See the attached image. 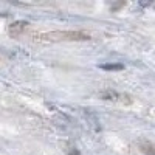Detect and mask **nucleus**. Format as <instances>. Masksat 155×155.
Here are the masks:
<instances>
[{
  "label": "nucleus",
  "instance_id": "obj_1",
  "mask_svg": "<svg viewBox=\"0 0 155 155\" xmlns=\"http://www.w3.org/2000/svg\"><path fill=\"white\" fill-rule=\"evenodd\" d=\"M41 39L50 42H61V41H88L90 34L84 31H51L45 33Z\"/></svg>",
  "mask_w": 155,
  "mask_h": 155
},
{
  "label": "nucleus",
  "instance_id": "obj_2",
  "mask_svg": "<svg viewBox=\"0 0 155 155\" xmlns=\"http://www.w3.org/2000/svg\"><path fill=\"white\" fill-rule=\"evenodd\" d=\"M99 98L106 101H113V102H123V104H130L132 99L126 93H120L116 90H102L99 92Z\"/></svg>",
  "mask_w": 155,
  "mask_h": 155
},
{
  "label": "nucleus",
  "instance_id": "obj_3",
  "mask_svg": "<svg viewBox=\"0 0 155 155\" xmlns=\"http://www.w3.org/2000/svg\"><path fill=\"white\" fill-rule=\"evenodd\" d=\"M28 27V22L27 20H14L12 23H9L8 27V31L11 36H19L25 31V28Z\"/></svg>",
  "mask_w": 155,
  "mask_h": 155
},
{
  "label": "nucleus",
  "instance_id": "obj_4",
  "mask_svg": "<svg viewBox=\"0 0 155 155\" xmlns=\"http://www.w3.org/2000/svg\"><path fill=\"white\" fill-rule=\"evenodd\" d=\"M99 70H104V71H121L124 70V65L120 62H107V64H101L98 65Z\"/></svg>",
  "mask_w": 155,
  "mask_h": 155
},
{
  "label": "nucleus",
  "instance_id": "obj_5",
  "mask_svg": "<svg viewBox=\"0 0 155 155\" xmlns=\"http://www.w3.org/2000/svg\"><path fill=\"white\" fill-rule=\"evenodd\" d=\"M140 147L144 152V155H155V146L152 143H143Z\"/></svg>",
  "mask_w": 155,
  "mask_h": 155
},
{
  "label": "nucleus",
  "instance_id": "obj_6",
  "mask_svg": "<svg viewBox=\"0 0 155 155\" xmlns=\"http://www.w3.org/2000/svg\"><path fill=\"white\" fill-rule=\"evenodd\" d=\"M152 3V0H140V5L141 6H149Z\"/></svg>",
  "mask_w": 155,
  "mask_h": 155
},
{
  "label": "nucleus",
  "instance_id": "obj_7",
  "mask_svg": "<svg viewBox=\"0 0 155 155\" xmlns=\"http://www.w3.org/2000/svg\"><path fill=\"white\" fill-rule=\"evenodd\" d=\"M68 153H70V155H81V153H79V150H78L76 147H74V149H70V150H68Z\"/></svg>",
  "mask_w": 155,
  "mask_h": 155
},
{
  "label": "nucleus",
  "instance_id": "obj_8",
  "mask_svg": "<svg viewBox=\"0 0 155 155\" xmlns=\"http://www.w3.org/2000/svg\"><path fill=\"white\" fill-rule=\"evenodd\" d=\"M8 14H6V12H0V17H6Z\"/></svg>",
  "mask_w": 155,
  "mask_h": 155
}]
</instances>
